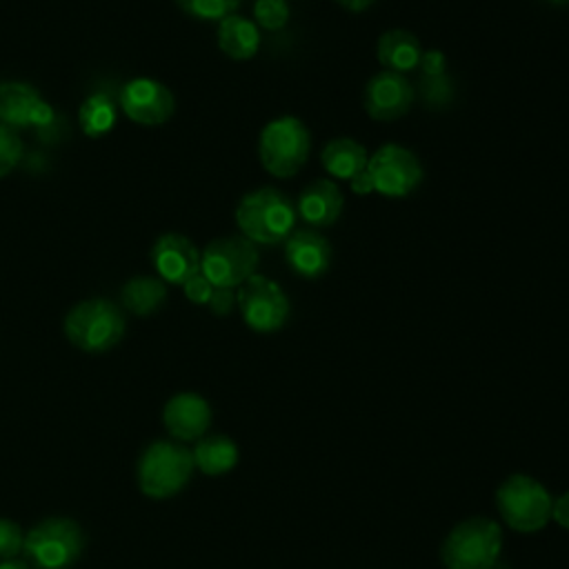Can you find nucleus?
<instances>
[{"label": "nucleus", "instance_id": "obj_1", "mask_svg": "<svg viewBox=\"0 0 569 569\" xmlns=\"http://www.w3.org/2000/svg\"><path fill=\"white\" fill-rule=\"evenodd\" d=\"M296 204L276 187H258L244 193L236 207L240 236L253 244H278L296 229Z\"/></svg>", "mask_w": 569, "mask_h": 569}, {"label": "nucleus", "instance_id": "obj_2", "mask_svg": "<svg viewBox=\"0 0 569 569\" xmlns=\"http://www.w3.org/2000/svg\"><path fill=\"white\" fill-rule=\"evenodd\" d=\"M502 551V527L485 516L458 522L440 547L447 569H498Z\"/></svg>", "mask_w": 569, "mask_h": 569}, {"label": "nucleus", "instance_id": "obj_3", "mask_svg": "<svg viewBox=\"0 0 569 569\" xmlns=\"http://www.w3.org/2000/svg\"><path fill=\"white\" fill-rule=\"evenodd\" d=\"M311 151V133L296 116H278L269 120L258 136V160L262 169L278 178H293L307 162Z\"/></svg>", "mask_w": 569, "mask_h": 569}, {"label": "nucleus", "instance_id": "obj_4", "mask_svg": "<svg viewBox=\"0 0 569 569\" xmlns=\"http://www.w3.org/2000/svg\"><path fill=\"white\" fill-rule=\"evenodd\" d=\"M193 469L191 449L173 440H156L142 451L136 478L144 496L164 500L187 487Z\"/></svg>", "mask_w": 569, "mask_h": 569}, {"label": "nucleus", "instance_id": "obj_5", "mask_svg": "<svg viewBox=\"0 0 569 569\" xmlns=\"http://www.w3.org/2000/svg\"><path fill=\"white\" fill-rule=\"evenodd\" d=\"M124 316L118 305L104 298L78 302L64 318L67 340L87 353H104L124 336Z\"/></svg>", "mask_w": 569, "mask_h": 569}, {"label": "nucleus", "instance_id": "obj_6", "mask_svg": "<svg viewBox=\"0 0 569 569\" xmlns=\"http://www.w3.org/2000/svg\"><path fill=\"white\" fill-rule=\"evenodd\" d=\"M84 549V533L71 518H47L24 533L22 551L36 569H71Z\"/></svg>", "mask_w": 569, "mask_h": 569}, {"label": "nucleus", "instance_id": "obj_7", "mask_svg": "<svg viewBox=\"0 0 569 569\" xmlns=\"http://www.w3.org/2000/svg\"><path fill=\"white\" fill-rule=\"evenodd\" d=\"M553 498L531 476L513 473L505 478L496 491V507L513 531L536 533L551 520Z\"/></svg>", "mask_w": 569, "mask_h": 569}, {"label": "nucleus", "instance_id": "obj_8", "mask_svg": "<svg viewBox=\"0 0 569 569\" xmlns=\"http://www.w3.org/2000/svg\"><path fill=\"white\" fill-rule=\"evenodd\" d=\"M258 249L244 236L213 238L200 251V273L213 287H240L258 271Z\"/></svg>", "mask_w": 569, "mask_h": 569}, {"label": "nucleus", "instance_id": "obj_9", "mask_svg": "<svg viewBox=\"0 0 569 569\" xmlns=\"http://www.w3.org/2000/svg\"><path fill=\"white\" fill-rule=\"evenodd\" d=\"M236 298L244 325L256 333L280 331L289 320V298L284 289L267 276L253 273L238 287Z\"/></svg>", "mask_w": 569, "mask_h": 569}, {"label": "nucleus", "instance_id": "obj_10", "mask_svg": "<svg viewBox=\"0 0 569 569\" xmlns=\"http://www.w3.org/2000/svg\"><path fill=\"white\" fill-rule=\"evenodd\" d=\"M367 171L373 180L376 193L385 198H405L413 193L425 176L418 156L396 142L378 147L367 160Z\"/></svg>", "mask_w": 569, "mask_h": 569}, {"label": "nucleus", "instance_id": "obj_11", "mask_svg": "<svg viewBox=\"0 0 569 569\" xmlns=\"http://www.w3.org/2000/svg\"><path fill=\"white\" fill-rule=\"evenodd\" d=\"M416 100L413 84L393 71H380L371 76L362 91L365 113L376 122H393L407 116Z\"/></svg>", "mask_w": 569, "mask_h": 569}, {"label": "nucleus", "instance_id": "obj_12", "mask_svg": "<svg viewBox=\"0 0 569 569\" xmlns=\"http://www.w3.org/2000/svg\"><path fill=\"white\" fill-rule=\"evenodd\" d=\"M120 107L129 120L156 127L173 116L176 98L169 87L153 78H133L120 91Z\"/></svg>", "mask_w": 569, "mask_h": 569}, {"label": "nucleus", "instance_id": "obj_13", "mask_svg": "<svg viewBox=\"0 0 569 569\" xmlns=\"http://www.w3.org/2000/svg\"><path fill=\"white\" fill-rule=\"evenodd\" d=\"M53 109L40 98L36 87L20 80L0 82V124L11 129H44L53 124Z\"/></svg>", "mask_w": 569, "mask_h": 569}, {"label": "nucleus", "instance_id": "obj_14", "mask_svg": "<svg viewBox=\"0 0 569 569\" xmlns=\"http://www.w3.org/2000/svg\"><path fill=\"white\" fill-rule=\"evenodd\" d=\"M282 244H284L287 267L296 276H300L305 280H318L329 271L333 249L320 231L293 229Z\"/></svg>", "mask_w": 569, "mask_h": 569}, {"label": "nucleus", "instance_id": "obj_15", "mask_svg": "<svg viewBox=\"0 0 569 569\" xmlns=\"http://www.w3.org/2000/svg\"><path fill=\"white\" fill-rule=\"evenodd\" d=\"M151 262L160 280L184 284L200 271V251L182 233H162L151 249Z\"/></svg>", "mask_w": 569, "mask_h": 569}, {"label": "nucleus", "instance_id": "obj_16", "mask_svg": "<svg viewBox=\"0 0 569 569\" xmlns=\"http://www.w3.org/2000/svg\"><path fill=\"white\" fill-rule=\"evenodd\" d=\"M162 422L176 440H200L211 425V407L202 396L182 391L164 405Z\"/></svg>", "mask_w": 569, "mask_h": 569}, {"label": "nucleus", "instance_id": "obj_17", "mask_svg": "<svg viewBox=\"0 0 569 569\" xmlns=\"http://www.w3.org/2000/svg\"><path fill=\"white\" fill-rule=\"evenodd\" d=\"M345 209V196L333 180L318 178L302 187L296 200V213L311 229L333 227Z\"/></svg>", "mask_w": 569, "mask_h": 569}, {"label": "nucleus", "instance_id": "obj_18", "mask_svg": "<svg viewBox=\"0 0 569 569\" xmlns=\"http://www.w3.org/2000/svg\"><path fill=\"white\" fill-rule=\"evenodd\" d=\"M422 56V44L416 33L407 29H389L380 33L376 42V58L385 67V71L407 73L418 69Z\"/></svg>", "mask_w": 569, "mask_h": 569}, {"label": "nucleus", "instance_id": "obj_19", "mask_svg": "<svg viewBox=\"0 0 569 569\" xmlns=\"http://www.w3.org/2000/svg\"><path fill=\"white\" fill-rule=\"evenodd\" d=\"M216 40L220 51L236 60V62H244L251 60L258 49H260V31L258 24L244 16L231 13L227 18L220 20L218 31H216Z\"/></svg>", "mask_w": 569, "mask_h": 569}, {"label": "nucleus", "instance_id": "obj_20", "mask_svg": "<svg viewBox=\"0 0 569 569\" xmlns=\"http://www.w3.org/2000/svg\"><path fill=\"white\" fill-rule=\"evenodd\" d=\"M367 149L353 138H333L320 151L322 169L338 180H351L367 167Z\"/></svg>", "mask_w": 569, "mask_h": 569}, {"label": "nucleus", "instance_id": "obj_21", "mask_svg": "<svg viewBox=\"0 0 569 569\" xmlns=\"http://www.w3.org/2000/svg\"><path fill=\"white\" fill-rule=\"evenodd\" d=\"M193 465L207 476H222L238 462V447L227 436H202L191 449Z\"/></svg>", "mask_w": 569, "mask_h": 569}, {"label": "nucleus", "instance_id": "obj_22", "mask_svg": "<svg viewBox=\"0 0 569 569\" xmlns=\"http://www.w3.org/2000/svg\"><path fill=\"white\" fill-rule=\"evenodd\" d=\"M120 298L127 311L136 316H151L164 305L167 287L164 280L156 276H133L124 282Z\"/></svg>", "mask_w": 569, "mask_h": 569}, {"label": "nucleus", "instance_id": "obj_23", "mask_svg": "<svg viewBox=\"0 0 569 569\" xmlns=\"http://www.w3.org/2000/svg\"><path fill=\"white\" fill-rule=\"evenodd\" d=\"M78 122L84 136L100 138L107 136L116 124V104L107 93H93L84 98L78 111Z\"/></svg>", "mask_w": 569, "mask_h": 569}, {"label": "nucleus", "instance_id": "obj_24", "mask_svg": "<svg viewBox=\"0 0 569 569\" xmlns=\"http://www.w3.org/2000/svg\"><path fill=\"white\" fill-rule=\"evenodd\" d=\"M178 9L198 20H222L236 13L240 0H176Z\"/></svg>", "mask_w": 569, "mask_h": 569}, {"label": "nucleus", "instance_id": "obj_25", "mask_svg": "<svg viewBox=\"0 0 569 569\" xmlns=\"http://www.w3.org/2000/svg\"><path fill=\"white\" fill-rule=\"evenodd\" d=\"M253 22L267 31H280L289 22V4L284 0H256Z\"/></svg>", "mask_w": 569, "mask_h": 569}, {"label": "nucleus", "instance_id": "obj_26", "mask_svg": "<svg viewBox=\"0 0 569 569\" xmlns=\"http://www.w3.org/2000/svg\"><path fill=\"white\" fill-rule=\"evenodd\" d=\"M22 156V140L16 129L0 124V178L11 173Z\"/></svg>", "mask_w": 569, "mask_h": 569}, {"label": "nucleus", "instance_id": "obj_27", "mask_svg": "<svg viewBox=\"0 0 569 569\" xmlns=\"http://www.w3.org/2000/svg\"><path fill=\"white\" fill-rule=\"evenodd\" d=\"M24 533L18 522L9 518H0V560L16 558L22 551Z\"/></svg>", "mask_w": 569, "mask_h": 569}, {"label": "nucleus", "instance_id": "obj_28", "mask_svg": "<svg viewBox=\"0 0 569 569\" xmlns=\"http://www.w3.org/2000/svg\"><path fill=\"white\" fill-rule=\"evenodd\" d=\"M182 289H184L187 300H191L193 305H207L209 298H211V293H213V284H211L200 271H198L196 276H191V278L182 284Z\"/></svg>", "mask_w": 569, "mask_h": 569}, {"label": "nucleus", "instance_id": "obj_29", "mask_svg": "<svg viewBox=\"0 0 569 569\" xmlns=\"http://www.w3.org/2000/svg\"><path fill=\"white\" fill-rule=\"evenodd\" d=\"M236 305H238L236 289H229V287H213V293L207 302L213 316H229Z\"/></svg>", "mask_w": 569, "mask_h": 569}, {"label": "nucleus", "instance_id": "obj_30", "mask_svg": "<svg viewBox=\"0 0 569 569\" xmlns=\"http://www.w3.org/2000/svg\"><path fill=\"white\" fill-rule=\"evenodd\" d=\"M445 67H447V58H445L442 51H436V49L422 51L418 69L422 71L425 78H442L445 76Z\"/></svg>", "mask_w": 569, "mask_h": 569}, {"label": "nucleus", "instance_id": "obj_31", "mask_svg": "<svg viewBox=\"0 0 569 569\" xmlns=\"http://www.w3.org/2000/svg\"><path fill=\"white\" fill-rule=\"evenodd\" d=\"M551 520L569 531V491L553 500V505H551Z\"/></svg>", "mask_w": 569, "mask_h": 569}, {"label": "nucleus", "instance_id": "obj_32", "mask_svg": "<svg viewBox=\"0 0 569 569\" xmlns=\"http://www.w3.org/2000/svg\"><path fill=\"white\" fill-rule=\"evenodd\" d=\"M349 189H351L356 196H369V193L376 191V189H373V180H371L367 167H365L362 171H358V173L349 180Z\"/></svg>", "mask_w": 569, "mask_h": 569}, {"label": "nucleus", "instance_id": "obj_33", "mask_svg": "<svg viewBox=\"0 0 569 569\" xmlns=\"http://www.w3.org/2000/svg\"><path fill=\"white\" fill-rule=\"evenodd\" d=\"M342 9H347V11H351V13H362V11H367L376 0H336Z\"/></svg>", "mask_w": 569, "mask_h": 569}, {"label": "nucleus", "instance_id": "obj_34", "mask_svg": "<svg viewBox=\"0 0 569 569\" xmlns=\"http://www.w3.org/2000/svg\"><path fill=\"white\" fill-rule=\"evenodd\" d=\"M0 569H31V565L18 558H9V560H0Z\"/></svg>", "mask_w": 569, "mask_h": 569}, {"label": "nucleus", "instance_id": "obj_35", "mask_svg": "<svg viewBox=\"0 0 569 569\" xmlns=\"http://www.w3.org/2000/svg\"><path fill=\"white\" fill-rule=\"evenodd\" d=\"M549 4H569V0H547Z\"/></svg>", "mask_w": 569, "mask_h": 569}]
</instances>
